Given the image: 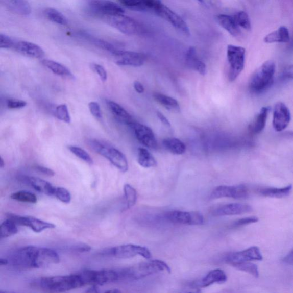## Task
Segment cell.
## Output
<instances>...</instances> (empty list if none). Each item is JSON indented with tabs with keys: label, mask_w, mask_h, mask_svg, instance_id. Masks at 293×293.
Wrapping results in <instances>:
<instances>
[{
	"label": "cell",
	"mask_w": 293,
	"mask_h": 293,
	"mask_svg": "<svg viewBox=\"0 0 293 293\" xmlns=\"http://www.w3.org/2000/svg\"><path fill=\"white\" fill-rule=\"evenodd\" d=\"M31 285L42 290L55 292L68 291L84 286L78 273L69 276L37 278Z\"/></svg>",
	"instance_id": "obj_1"
},
{
	"label": "cell",
	"mask_w": 293,
	"mask_h": 293,
	"mask_svg": "<svg viewBox=\"0 0 293 293\" xmlns=\"http://www.w3.org/2000/svg\"><path fill=\"white\" fill-rule=\"evenodd\" d=\"M163 272L171 273V268L167 263L157 259L141 263L120 270L122 280H140L154 274Z\"/></svg>",
	"instance_id": "obj_2"
},
{
	"label": "cell",
	"mask_w": 293,
	"mask_h": 293,
	"mask_svg": "<svg viewBox=\"0 0 293 293\" xmlns=\"http://www.w3.org/2000/svg\"><path fill=\"white\" fill-rule=\"evenodd\" d=\"M276 64L272 60L265 61L250 78L249 88L253 93H261L266 90L273 83Z\"/></svg>",
	"instance_id": "obj_3"
},
{
	"label": "cell",
	"mask_w": 293,
	"mask_h": 293,
	"mask_svg": "<svg viewBox=\"0 0 293 293\" xmlns=\"http://www.w3.org/2000/svg\"><path fill=\"white\" fill-rule=\"evenodd\" d=\"M88 144L94 152L109 160L120 171L123 173L128 171V162L120 151L97 140H89Z\"/></svg>",
	"instance_id": "obj_4"
},
{
	"label": "cell",
	"mask_w": 293,
	"mask_h": 293,
	"mask_svg": "<svg viewBox=\"0 0 293 293\" xmlns=\"http://www.w3.org/2000/svg\"><path fill=\"white\" fill-rule=\"evenodd\" d=\"M246 51L243 47L229 45L227 49V58L229 65L228 78L233 82L244 69Z\"/></svg>",
	"instance_id": "obj_5"
},
{
	"label": "cell",
	"mask_w": 293,
	"mask_h": 293,
	"mask_svg": "<svg viewBox=\"0 0 293 293\" xmlns=\"http://www.w3.org/2000/svg\"><path fill=\"white\" fill-rule=\"evenodd\" d=\"M101 18L108 25L115 28V29L127 35H135L139 34L141 31L139 23L134 19L125 16V14L113 16H104Z\"/></svg>",
	"instance_id": "obj_6"
},
{
	"label": "cell",
	"mask_w": 293,
	"mask_h": 293,
	"mask_svg": "<svg viewBox=\"0 0 293 293\" xmlns=\"http://www.w3.org/2000/svg\"><path fill=\"white\" fill-rule=\"evenodd\" d=\"M37 248L30 246L17 250L12 255L9 261L11 265L20 271L35 268Z\"/></svg>",
	"instance_id": "obj_7"
},
{
	"label": "cell",
	"mask_w": 293,
	"mask_h": 293,
	"mask_svg": "<svg viewBox=\"0 0 293 293\" xmlns=\"http://www.w3.org/2000/svg\"><path fill=\"white\" fill-rule=\"evenodd\" d=\"M108 253L113 257L120 259H128L139 256L149 259L152 257L149 249L132 244L123 245L112 248Z\"/></svg>",
	"instance_id": "obj_8"
},
{
	"label": "cell",
	"mask_w": 293,
	"mask_h": 293,
	"mask_svg": "<svg viewBox=\"0 0 293 293\" xmlns=\"http://www.w3.org/2000/svg\"><path fill=\"white\" fill-rule=\"evenodd\" d=\"M165 218L173 224L187 225H202L205 218L200 212L172 211L167 212Z\"/></svg>",
	"instance_id": "obj_9"
},
{
	"label": "cell",
	"mask_w": 293,
	"mask_h": 293,
	"mask_svg": "<svg viewBox=\"0 0 293 293\" xmlns=\"http://www.w3.org/2000/svg\"><path fill=\"white\" fill-rule=\"evenodd\" d=\"M89 8L98 16L123 15L125 10L119 5L110 0H89Z\"/></svg>",
	"instance_id": "obj_10"
},
{
	"label": "cell",
	"mask_w": 293,
	"mask_h": 293,
	"mask_svg": "<svg viewBox=\"0 0 293 293\" xmlns=\"http://www.w3.org/2000/svg\"><path fill=\"white\" fill-rule=\"evenodd\" d=\"M249 191L244 184L236 186H220L215 187L212 191V199H219L222 198H231L236 200H242L247 198Z\"/></svg>",
	"instance_id": "obj_11"
},
{
	"label": "cell",
	"mask_w": 293,
	"mask_h": 293,
	"mask_svg": "<svg viewBox=\"0 0 293 293\" xmlns=\"http://www.w3.org/2000/svg\"><path fill=\"white\" fill-rule=\"evenodd\" d=\"M7 217L8 218L15 222L18 226L28 227V228H30L36 233H40L45 230L53 229L56 228V226L53 224L42 221L33 216H23L9 214Z\"/></svg>",
	"instance_id": "obj_12"
},
{
	"label": "cell",
	"mask_w": 293,
	"mask_h": 293,
	"mask_svg": "<svg viewBox=\"0 0 293 293\" xmlns=\"http://www.w3.org/2000/svg\"><path fill=\"white\" fill-rule=\"evenodd\" d=\"M156 13L171 23L176 30L182 33L183 35L186 36H190V31L186 22L178 14L175 13L171 9L165 6V5L163 4Z\"/></svg>",
	"instance_id": "obj_13"
},
{
	"label": "cell",
	"mask_w": 293,
	"mask_h": 293,
	"mask_svg": "<svg viewBox=\"0 0 293 293\" xmlns=\"http://www.w3.org/2000/svg\"><path fill=\"white\" fill-rule=\"evenodd\" d=\"M129 126L134 130L136 138L140 143L151 149L157 148V139L150 127L135 121Z\"/></svg>",
	"instance_id": "obj_14"
},
{
	"label": "cell",
	"mask_w": 293,
	"mask_h": 293,
	"mask_svg": "<svg viewBox=\"0 0 293 293\" xmlns=\"http://www.w3.org/2000/svg\"><path fill=\"white\" fill-rule=\"evenodd\" d=\"M112 55L115 57L116 64L120 66L140 67L146 59L144 54L133 51L117 50Z\"/></svg>",
	"instance_id": "obj_15"
},
{
	"label": "cell",
	"mask_w": 293,
	"mask_h": 293,
	"mask_svg": "<svg viewBox=\"0 0 293 293\" xmlns=\"http://www.w3.org/2000/svg\"><path fill=\"white\" fill-rule=\"evenodd\" d=\"M263 256L257 247H252L242 251L231 253L226 257L225 261L231 264L244 262L262 261Z\"/></svg>",
	"instance_id": "obj_16"
},
{
	"label": "cell",
	"mask_w": 293,
	"mask_h": 293,
	"mask_svg": "<svg viewBox=\"0 0 293 293\" xmlns=\"http://www.w3.org/2000/svg\"><path fill=\"white\" fill-rule=\"evenodd\" d=\"M291 120V113L289 108L282 102H278L273 112V126L277 132L285 130Z\"/></svg>",
	"instance_id": "obj_17"
},
{
	"label": "cell",
	"mask_w": 293,
	"mask_h": 293,
	"mask_svg": "<svg viewBox=\"0 0 293 293\" xmlns=\"http://www.w3.org/2000/svg\"><path fill=\"white\" fill-rule=\"evenodd\" d=\"M60 259L55 250L46 248H38L35 268H46L58 264Z\"/></svg>",
	"instance_id": "obj_18"
},
{
	"label": "cell",
	"mask_w": 293,
	"mask_h": 293,
	"mask_svg": "<svg viewBox=\"0 0 293 293\" xmlns=\"http://www.w3.org/2000/svg\"><path fill=\"white\" fill-rule=\"evenodd\" d=\"M252 211L251 206L244 203H233L216 208L212 212V215L215 216H230L250 213Z\"/></svg>",
	"instance_id": "obj_19"
},
{
	"label": "cell",
	"mask_w": 293,
	"mask_h": 293,
	"mask_svg": "<svg viewBox=\"0 0 293 293\" xmlns=\"http://www.w3.org/2000/svg\"><path fill=\"white\" fill-rule=\"evenodd\" d=\"M13 48L18 53L31 58L41 59L45 56L44 51L39 45L29 41L16 42Z\"/></svg>",
	"instance_id": "obj_20"
},
{
	"label": "cell",
	"mask_w": 293,
	"mask_h": 293,
	"mask_svg": "<svg viewBox=\"0 0 293 293\" xmlns=\"http://www.w3.org/2000/svg\"><path fill=\"white\" fill-rule=\"evenodd\" d=\"M227 280H228V277L225 272L221 269L216 268L210 271L201 280L196 282L193 285L197 287L205 288L215 283H224Z\"/></svg>",
	"instance_id": "obj_21"
},
{
	"label": "cell",
	"mask_w": 293,
	"mask_h": 293,
	"mask_svg": "<svg viewBox=\"0 0 293 293\" xmlns=\"http://www.w3.org/2000/svg\"><path fill=\"white\" fill-rule=\"evenodd\" d=\"M3 6L9 11L21 16H28L32 9L27 0H0Z\"/></svg>",
	"instance_id": "obj_22"
},
{
	"label": "cell",
	"mask_w": 293,
	"mask_h": 293,
	"mask_svg": "<svg viewBox=\"0 0 293 293\" xmlns=\"http://www.w3.org/2000/svg\"><path fill=\"white\" fill-rule=\"evenodd\" d=\"M25 179L26 182L37 191L46 196H54L56 187L50 182L34 177H26Z\"/></svg>",
	"instance_id": "obj_23"
},
{
	"label": "cell",
	"mask_w": 293,
	"mask_h": 293,
	"mask_svg": "<svg viewBox=\"0 0 293 293\" xmlns=\"http://www.w3.org/2000/svg\"><path fill=\"white\" fill-rule=\"evenodd\" d=\"M186 63L189 68L196 70L202 75L206 73V65L198 58L194 47H190L186 54Z\"/></svg>",
	"instance_id": "obj_24"
},
{
	"label": "cell",
	"mask_w": 293,
	"mask_h": 293,
	"mask_svg": "<svg viewBox=\"0 0 293 293\" xmlns=\"http://www.w3.org/2000/svg\"><path fill=\"white\" fill-rule=\"evenodd\" d=\"M216 20L219 25L234 37L240 35L239 27L236 23L233 16L227 15H219L216 16Z\"/></svg>",
	"instance_id": "obj_25"
},
{
	"label": "cell",
	"mask_w": 293,
	"mask_h": 293,
	"mask_svg": "<svg viewBox=\"0 0 293 293\" xmlns=\"http://www.w3.org/2000/svg\"><path fill=\"white\" fill-rule=\"evenodd\" d=\"M290 41L289 31L285 26H281L275 31L267 35L264 38L266 43H286Z\"/></svg>",
	"instance_id": "obj_26"
},
{
	"label": "cell",
	"mask_w": 293,
	"mask_h": 293,
	"mask_svg": "<svg viewBox=\"0 0 293 293\" xmlns=\"http://www.w3.org/2000/svg\"><path fill=\"white\" fill-rule=\"evenodd\" d=\"M269 107H264L259 112L258 114L249 125V129L253 134H258L264 130L265 127L267 118Z\"/></svg>",
	"instance_id": "obj_27"
},
{
	"label": "cell",
	"mask_w": 293,
	"mask_h": 293,
	"mask_svg": "<svg viewBox=\"0 0 293 293\" xmlns=\"http://www.w3.org/2000/svg\"><path fill=\"white\" fill-rule=\"evenodd\" d=\"M41 63L45 67L57 75L64 78H74V75L68 68L63 64L56 62V61L49 59H44L41 61Z\"/></svg>",
	"instance_id": "obj_28"
},
{
	"label": "cell",
	"mask_w": 293,
	"mask_h": 293,
	"mask_svg": "<svg viewBox=\"0 0 293 293\" xmlns=\"http://www.w3.org/2000/svg\"><path fill=\"white\" fill-rule=\"evenodd\" d=\"M108 107L113 115L120 121L125 123L127 125H129L135 121L130 113L124 108H123L119 104L113 101L107 103Z\"/></svg>",
	"instance_id": "obj_29"
},
{
	"label": "cell",
	"mask_w": 293,
	"mask_h": 293,
	"mask_svg": "<svg viewBox=\"0 0 293 293\" xmlns=\"http://www.w3.org/2000/svg\"><path fill=\"white\" fill-rule=\"evenodd\" d=\"M292 190V184L282 188H264L259 191L260 194L269 198H282L289 196Z\"/></svg>",
	"instance_id": "obj_30"
},
{
	"label": "cell",
	"mask_w": 293,
	"mask_h": 293,
	"mask_svg": "<svg viewBox=\"0 0 293 293\" xmlns=\"http://www.w3.org/2000/svg\"><path fill=\"white\" fill-rule=\"evenodd\" d=\"M164 148L174 155H182L186 152V145L177 138H168L163 140Z\"/></svg>",
	"instance_id": "obj_31"
},
{
	"label": "cell",
	"mask_w": 293,
	"mask_h": 293,
	"mask_svg": "<svg viewBox=\"0 0 293 293\" xmlns=\"http://www.w3.org/2000/svg\"><path fill=\"white\" fill-rule=\"evenodd\" d=\"M153 97L155 101L168 110L178 111L180 110L178 101L172 97L160 93H154Z\"/></svg>",
	"instance_id": "obj_32"
},
{
	"label": "cell",
	"mask_w": 293,
	"mask_h": 293,
	"mask_svg": "<svg viewBox=\"0 0 293 293\" xmlns=\"http://www.w3.org/2000/svg\"><path fill=\"white\" fill-rule=\"evenodd\" d=\"M138 162L141 167L146 168L154 167L157 164L153 155L144 148L138 149Z\"/></svg>",
	"instance_id": "obj_33"
},
{
	"label": "cell",
	"mask_w": 293,
	"mask_h": 293,
	"mask_svg": "<svg viewBox=\"0 0 293 293\" xmlns=\"http://www.w3.org/2000/svg\"><path fill=\"white\" fill-rule=\"evenodd\" d=\"M44 15L52 22L60 26H66L68 23V20L62 13L53 8H46L44 12Z\"/></svg>",
	"instance_id": "obj_34"
},
{
	"label": "cell",
	"mask_w": 293,
	"mask_h": 293,
	"mask_svg": "<svg viewBox=\"0 0 293 293\" xmlns=\"http://www.w3.org/2000/svg\"><path fill=\"white\" fill-rule=\"evenodd\" d=\"M17 225L15 222L8 218L4 221L0 227L1 229V238H6L18 233Z\"/></svg>",
	"instance_id": "obj_35"
},
{
	"label": "cell",
	"mask_w": 293,
	"mask_h": 293,
	"mask_svg": "<svg viewBox=\"0 0 293 293\" xmlns=\"http://www.w3.org/2000/svg\"><path fill=\"white\" fill-rule=\"evenodd\" d=\"M238 270L248 273L256 278H258L259 273L258 267L256 264L250 262H244L231 264Z\"/></svg>",
	"instance_id": "obj_36"
},
{
	"label": "cell",
	"mask_w": 293,
	"mask_h": 293,
	"mask_svg": "<svg viewBox=\"0 0 293 293\" xmlns=\"http://www.w3.org/2000/svg\"><path fill=\"white\" fill-rule=\"evenodd\" d=\"M124 193L127 209H130L136 204L138 198L137 192L133 187L129 184H126L124 186Z\"/></svg>",
	"instance_id": "obj_37"
},
{
	"label": "cell",
	"mask_w": 293,
	"mask_h": 293,
	"mask_svg": "<svg viewBox=\"0 0 293 293\" xmlns=\"http://www.w3.org/2000/svg\"><path fill=\"white\" fill-rule=\"evenodd\" d=\"M12 199L18 202L36 203L37 198L34 193L26 191H20L13 193L11 196Z\"/></svg>",
	"instance_id": "obj_38"
},
{
	"label": "cell",
	"mask_w": 293,
	"mask_h": 293,
	"mask_svg": "<svg viewBox=\"0 0 293 293\" xmlns=\"http://www.w3.org/2000/svg\"><path fill=\"white\" fill-rule=\"evenodd\" d=\"M233 17L239 28H242L248 31L251 30V21H250V18L247 13L244 11H240L235 13Z\"/></svg>",
	"instance_id": "obj_39"
},
{
	"label": "cell",
	"mask_w": 293,
	"mask_h": 293,
	"mask_svg": "<svg viewBox=\"0 0 293 293\" xmlns=\"http://www.w3.org/2000/svg\"><path fill=\"white\" fill-rule=\"evenodd\" d=\"M68 149L70 152L75 156H77L79 159L83 160L85 162L89 164H93V160L91 157V156L82 148H79V146H77L69 145L68 146Z\"/></svg>",
	"instance_id": "obj_40"
},
{
	"label": "cell",
	"mask_w": 293,
	"mask_h": 293,
	"mask_svg": "<svg viewBox=\"0 0 293 293\" xmlns=\"http://www.w3.org/2000/svg\"><path fill=\"white\" fill-rule=\"evenodd\" d=\"M56 116L58 119L67 124H69L71 121L68 107L65 104L60 105L56 108Z\"/></svg>",
	"instance_id": "obj_41"
},
{
	"label": "cell",
	"mask_w": 293,
	"mask_h": 293,
	"mask_svg": "<svg viewBox=\"0 0 293 293\" xmlns=\"http://www.w3.org/2000/svg\"><path fill=\"white\" fill-rule=\"evenodd\" d=\"M54 196L64 203H69L71 201V195L69 191L64 187H56Z\"/></svg>",
	"instance_id": "obj_42"
},
{
	"label": "cell",
	"mask_w": 293,
	"mask_h": 293,
	"mask_svg": "<svg viewBox=\"0 0 293 293\" xmlns=\"http://www.w3.org/2000/svg\"><path fill=\"white\" fill-rule=\"evenodd\" d=\"M92 40L93 43L103 50L110 52L111 54H113L117 50L114 46L109 43V42L102 40L101 39H97L96 38L89 37V39Z\"/></svg>",
	"instance_id": "obj_43"
},
{
	"label": "cell",
	"mask_w": 293,
	"mask_h": 293,
	"mask_svg": "<svg viewBox=\"0 0 293 293\" xmlns=\"http://www.w3.org/2000/svg\"><path fill=\"white\" fill-rule=\"evenodd\" d=\"M120 4L126 8L134 10H142L144 9L143 6L142 0H118Z\"/></svg>",
	"instance_id": "obj_44"
},
{
	"label": "cell",
	"mask_w": 293,
	"mask_h": 293,
	"mask_svg": "<svg viewBox=\"0 0 293 293\" xmlns=\"http://www.w3.org/2000/svg\"><path fill=\"white\" fill-rule=\"evenodd\" d=\"M143 6L145 9H150L157 12L162 7L163 4L162 0H142Z\"/></svg>",
	"instance_id": "obj_45"
},
{
	"label": "cell",
	"mask_w": 293,
	"mask_h": 293,
	"mask_svg": "<svg viewBox=\"0 0 293 293\" xmlns=\"http://www.w3.org/2000/svg\"><path fill=\"white\" fill-rule=\"evenodd\" d=\"M15 42L11 37L3 34L0 35V48L2 49L13 48Z\"/></svg>",
	"instance_id": "obj_46"
},
{
	"label": "cell",
	"mask_w": 293,
	"mask_h": 293,
	"mask_svg": "<svg viewBox=\"0 0 293 293\" xmlns=\"http://www.w3.org/2000/svg\"><path fill=\"white\" fill-rule=\"evenodd\" d=\"M91 68L94 72H96L102 82H106L107 80L108 75L106 70L100 64L92 63L91 64Z\"/></svg>",
	"instance_id": "obj_47"
},
{
	"label": "cell",
	"mask_w": 293,
	"mask_h": 293,
	"mask_svg": "<svg viewBox=\"0 0 293 293\" xmlns=\"http://www.w3.org/2000/svg\"><path fill=\"white\" fill-rule=\"evenodd\" d=\"M27 103L25 101L17 100V99H9L7 102V107L9 109L16 110L20 109L25 107Z\"/></svg>",
	"instance_id": "obj_48"
},
{
	"label": "cell",
	"mask_w": 293,
	"mask_h": 293,
	"mask_svg": "<svg viewBox=\"0 0 293 293\" xmlns=\"http://www.w3.org/2000/svg\"><path fill=\"white\" fill-rule=\"evenodd\" d=\"M89 110L91 114L97 119H101L102 117V113L101 107L99 104L95 102H91L88 104Z\"/></svg>",
	"instance_id": "obj_49"
},
{
	"label": "cell",
	"mask_w": 293,
	"mask_h": 293,
	"mask_svg": "<svg viewBox=\"0 0 293 293\" xmlns=\"http://www.w3.org/2000/svg\"><path fill=\"white\" fill-rule=\"evenodd\" d=\"M258 221L259 219L256 216H250L235 221L233 225L235 227H239L256 223Z\"/></svg>",
	"instance_id": "obj_50"
},
{
	"label": "cell",
	"mask_w": 293,
	"mask_h": 293,
	"mask_svg": "<svg viewBox=\"0 0 293 293\" xmlns=\"http://www.w3.org/2000/svg\"><path fill=\"white\" fill-rule=\"evenodd\" d=\"M197 1L208 8H219L221 5V0H197Z\"/></svg>",
	"instance_id": "obj_51"
},
{
	"label": "cell",
	"mask_w": 293,
	"mask_h": 293,
	"mask_svg": "<svg viewBox=\"0 0 293 293\" xmlns=\"http://www.w3.org/2000/svg\"><path fill=\"white\" fill-rule=\"evenodd\" d=\"M35 169L36 171L39 172L40 173L43 174L45 175V176H49V177H53L55 176V172L53 171V169L50 168L41 166V165H36L35 167Z\"/></svg>",
	"instance_id": "obj_52"
},
{
	"label": "cell",
	"mask_w": 293,
	"mask_h": 293,
	"mask_svg": "<svg viewBox=\"0 0 293 293\" xmlns=\"http://www.w3.org/2000/svg\"><path fill=\"white\" fill-rule=\"evenodd\" d=\"M281 77L284 79H293V65L287 66L283 69Z\"/></svg>",
	"instance_id": "obj_53"
},
{
	"label": "cell",
	"mask_w": 293,
	"mask_h": 293,
	"mask_svg": "<svg viewBox=\"0 0 293 293\" xmlns=\"http://www.w3.org/2000/svg\"><path fill=\"white\" fill-rule=\"evenodd\" d=\"M74 248L76 251L79 252L80 253L88 252L90 251L91 250V248L89 247V246L86 244L79 245L77 246V247H75Z\"/></svg>",
	"instance_id": "obj_54"
},
{
	"label": "cell",
	"mask_w": 293,
	"mask_h": 293,
	"mask_svg": "<svg viewBox=\"0 0 293 293\" xmlns=\"http://www.w3.org/2000/svg\"><path fill=\"white\" fill-rule=\"evenodd\" d=\"M157 114L159 119L162 123L163 125L167 127H171V124H170L169 120L161 112H158Z\"/></svg>",
	"instance_id": "obj_55"
},
{
	"label": "cell",
	"mask_w": 293,
	"mask_h": 293,
	"mask_svg": "<svg viewBox=\"0 0 293 293\" xmlns=\"http://www.w3.org/2000/svg\"><path fill=\"white\" fill-rule=\"evenodd\" d=\"M283 262L293 266V249L283 259Z\"/></svg>",
	"instance_id": "obj_56"
},
{
	"label": "cell",
	"mask_w": 293,
	"mask_h": 293,
	"mask_svg": "<svg viewBox=\"0 0 293 293\" xmlns=\"http://www.w3.org/2000/svg\"><path fill=\"white\" fill-rule=\"evenodd\" d=\"M134 87L135 91L138 93H143L144 91V88L140 82L135 81L134 83Z\"/></svg>",
	"instance_id": "obj_57"
},
{
	"label": "cell",
	"mask_w": 293,
	"mask_h": 293,
	"mask_svg": "<svg viewBox=\"0 0 293 293\" xmlns=\"http://www.w3.org/2000/svg\"><path fill=\"white\" fill-rule=\"evenodd\" d=\"M98 286L93 285L91 288H89V290H87L88 292H99Z\"/></svg>",
	"instance_id": "obj_58"
},
{
	"label": "cell",
	"mask_w": 293,
	"mask_h": 293,
	"mask_svg": "<svg viewBox=\"0 0 293 293\" xmlns=\"http://www.w3.org/2000/svg\"><path fill=\"white\" fill-rule=\"evenodd\" d=\"M9 263V261L6 258H1L0 259V265L1 266H6Z\"/></svg>",
	"instance_id": "obj_59"
},
{
	"label": "cell",
	"mask_w": 293,
	"mask_h": 293,
	"mask_svg": "<svg viewBox=\"0 0 293 293\" xmlns=\"http://www.w3.org/2000/svg\"><path fill=\"white\" fill-rule=\"evenodd\" d=\"M5 167V162L2 158H1V161H0V167L2 168Z\"/></svg>",
	"instance_id": "obj_60"
},
{
	"label": "cell",
	"mask_w": 293,
	"mask_h": 293,
	"mask_svg": "<svg viewBox=\"0 0 293 293\" xmlns=\"http://www.w3.org/2000/svg\"><path fill=\"white\" fill-rule=\"evenodd\" d=\"M106 292H120V291L119 290H108V291H106Z\"/></svg>",
	"instance_id": "obj_61"
}]
</instances>
